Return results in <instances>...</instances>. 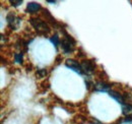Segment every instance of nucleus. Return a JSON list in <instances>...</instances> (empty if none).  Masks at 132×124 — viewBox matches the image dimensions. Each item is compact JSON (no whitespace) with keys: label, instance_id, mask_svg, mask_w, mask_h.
<instances>
[{"label":"nucleus","instance_id":"2","mask_svg":"<svg viewBox=\"0 0 132 124\" xmlns=\"http://www.w3.org/2000/svg\"><path fill=\"white\" fill-rule=\"evenodd\" d=\"M64 35H65V39H63L61 41V48H62V51L65 53V54H69L71 52H73L74 50V45H75V41L73 40V38L71 36H69L66 32H64Z\"/></svg>","mask_w":132,"mask_h":124},{"label":"nucleus","instance_id":"6","mask_svg":"<svg viewBox=\"0 0 132 124\" xmlns=\"http://www.w3.org/2000/svg\"><path fill=\"white\" fill-rule=\"evenodd\" d=\"M6 20H7V24H8V26L11 28V29H13V30H15L16 29V26H15V22H16V17L13 14V13H8L7 16H6Z\"/></svg>","mask_w":132,"mask_h":124},{"label":"nucleus","instance_id":"12","mask_svg":"<svg viewBox=\"0 0 132 124\" xmlns=\"http://www.w3.org/2000/svg\"><path fill=\"white\" fill-rule=\"evenodd\" d=\"M14 58L17 63H22V53H15L14 54Z\"/></svg>","mask_w":132,"mask_h":124},{"label":"nucleus","instance_id":"4","mask_svg":"<svg viewBox=\"0 0 132 124\" xmlns=\"http://www.w3.org/2000/svg\"><path fill=\"white\" fill-rule=\"evenodd\" d=\"M95 63L93 60H84L81 63V67H82L83 72H86V73H90L94 71L95 69Z\"/></svg>","mask_w":132,"mask_h":124},{"label":"nucleus","instance_id":"3","mask_svg":"<svg viewBox=\"0 0 132 124\" xmlns=\"http://www.w3.org/2000/svg\"><path fill=\"white\" fill-rule=\"evenodd\" d=\"M65 64L67 67H69L70 69H72V70H74L76 73H78V74H81L83 72L82 70V67H81V64H79L77 61H75V60H73V59H67L65 61Z\"/></svg>","mask_w":132,"mask_h":124},{"label":"nucleus","instance_id":"1","mask_svg":"<svg viewBox=\"0 0 132 124\" xmlns=\"http://www.w3.org/2000/svg\"><path fill=\"white\" fill-rule=\"evenodd\" d=\"M32 26L35 28V30L37 31L38 34L40 35H46L50 32V28L47 22H45L44 20L40 19V18H31L30 19Z\"/></svg>","mask_w":132,"mask_h":124},{"label":"nucleus","instance_id":"14","mask_svg":"<svg viewBox=\"0 0 132 124\" xmlns=\"http://www.w3.org/2000/svg\"><path fill=\"white\" fill-rule=\"evenodd\" d=\"M48 2H50V3H55L56 1H54V0H47Z\"/></svg>","mask_w":132,"mask_h":124},{"label":"nucleus","instance_id":"10","mask_svg":"<svg viewBox=\"0 0 132 124\" xmlns=\"http://www.w3.org/2000/svg\"><path fill=\"white\" fill-rule=\"evenodd\" d=\"M51 42L54 44V46H55V47H58V46H59V44H60L59 37H58L57 35H54V36L51 38Z\"/></svg>","mask_w":132,"mask_h":124},{"label":"nucleus","instance_id":"7","mask_svg":"<svg viewBox=\"0 0 132 124\" xmlns=\"http://www.w3.org/2000/svg\"><path fill=\"white\" fill-rule=\"evenodd\" d=\"M109 95H110L113 99H115L118 103H120V104L124 105L125 99H124V97H122V96L118 93V92H116V91H110V92H109Z\"/></svg>","mask_w":132,"mask_h":124},{"label":"nucleus","instance_id":"5","mask_svg":"<svg viewBox=\"0 0 132 124\" xmlns=\"http://www.w3.org/2000/svg\"><path fill=\"white\" fill-rule=\"evenodd\" d=\"M40 9H41V5L39 3H37V2H29L28 3V6H27V11L28 12L35 13Z\"/></svg>","mask_w":132,"mask_h":124},{"label":"nucleus","instance_id":"11","mask_svg":"<svg viewBox=\"0 0 132 124\" xmlns=\"http://www.w3.org/2000/svg\"><path fill=\"white\" fill-rule=\"evenodd\" d=\"M47 75V70L46 69H39L38 71H37V76H39V78H44V76H46Z\"/></svg>","mask_w":132,"mask_h":124},{"label":"nucleus","instance_id":"13","mask_svg":"<svg viewBox=\"0 0 132 124\" xmlns=\"http://www.w3.org/2000/svg\"><path fill=\"white\" fill-rule=\"evenodd\" d=\"M10 3H11V5H13V6H18L19 4H21V3H22V0H18V1L11 0V1H10Z\"/></svg>","mask_w":132,"mask_h":124},{"label":"nucleus","instance_id":"8","mask_svg":"<svg viewBox=\"0 0 132 124\" xmlns=\"http://www.w3.org/2000/svg\"><path fill=\"white\" fill-rule=\"evenodd\" d=\"M122 112L126 116H131L132 117V106L129 104H124L122 107Z\"/></svg>","mask_w":132,"mask_h":124},{"label":"nucleus","instance_id":"9","mask_svg":"<svg viewBox=\"0 0 132 124\" xmlns=\"http://www.w3.org/2000/svg\"><path fill=\"white\" fill-rule=\"evenodd\" d=\"M109 88H110V86L108 83H106V82H103V81H99L96 84V89L98 91H107Z\"/></svg>","mask_w":132,"mask_h":124}]
</instances>
